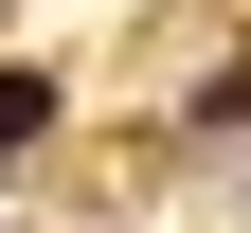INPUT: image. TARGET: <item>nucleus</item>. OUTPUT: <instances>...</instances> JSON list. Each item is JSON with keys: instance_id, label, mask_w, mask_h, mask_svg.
<instances>
[{"instance_id": "nucleus-1", "label": "nucleus", "mask_w": 251, "mask_h": 233, "mask_svg": "<svg viewBox=\"0 0 251 233\" xmlns=\"http://www.w3.org/2000/svg\"><path fill=\"white\" fill-rule=\"evenodd\" d=\"M36 126H54V72H0V161L36 144Z\"/></svg>"}]
</instances>
